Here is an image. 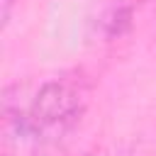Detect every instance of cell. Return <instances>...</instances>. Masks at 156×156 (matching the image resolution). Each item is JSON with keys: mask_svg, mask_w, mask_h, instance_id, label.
<instances>
[{"mask_svg": "<svg viewBox=\"0 0 156 156\" xmlns=\"http://www.w3.org/2000/svg\"><path fill=\"white\" fill-rule=\"evenodd\" d=\"M88 95L90 88L83 73L54 76L41 83L24 110L5 112V119L7 124L15 122L17 132L29 139L34 156H63L66 141L85 112Z\"/></svg>", "mask_w": 156, "mask_h": 156, "instance_id": "obj_1", "label": "cell"}]
</instances>
